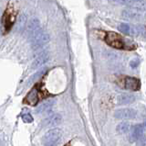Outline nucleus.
I'll use <instances>...</instances> for the list:
<instances>
[{
	"mask_svg": "<svg viewBox=\"0 0 146 146\" xmlns=\"http://www.w3.org/2000/svg\"><path fill=\"white\" fill-rule=\"evenodd\" d=\"M136 143H137V146H146V135H143Z\"/></svg>",
	"mask_w": 146,
	"mask_h": 146,
	"instance_id": "5701e85b",
	"label": "nucleus"
},
{
	"mask_svg": "<svg viewBox=\"0 0 146 146\" xmlns=\"http://www.w3.org/2000/svg\"><path fill=\"white\" fill-rule=\"evenodd\" d=\"M123 86L126 89H130L132 91H138L141 87V82L139 79L135 78V77H130V76H126L123 79Z\"/></svg>",
	"mask_w": 146,
	"mask_h": 146,
	"instance_id": "9d476101",
	"label": "nucleus"
},
{
	"mask_svg": "<svg viewBox=\"0 0 146 146\" xmlns=\"http://www.w3.org/2000/svg\"><path fill=\"white\" fill-rule=\"evenodd\" d=\"M48 70V68H43V69H41L39 71H38L36 73V74H34L33 75H32L29 80V84H31V83H34V82H36L38 79H39L40 77H42L45 74H46V72H47Z\"/></svg>",
	"mask_w": 146,
	"mask_h": 146,
	"instance_id": "6ab92c4d",
	"label": "nucleus"
},
{
	"mask_svg": "<svg viewBox=\"0 0 146 146\" xmlns=\"http://www.w3.org/2000/svg\"><path fill=\"white\" fill-rule=\"evenodd\" d=\"M40 89L39 85H36L35 87H33L30 92L26 96V98L24 99V103L30 105V106H36V103L38 102V100L40 99Z\"/></svg>",
	"mask_w": 146,
	"mask_h": 146,
	"instance_id": "39448f33",
	"label": "nucleus"
},
{
	"mask_svg": "<svg viewBox=\"0 0 146 146\" xmlns=\"http://www.w3.org/2000/svg\"><path fill=\"white\" fill-rule=\"evenodd\" d=\"M14 23V12L12 8L7 7L6 12L4 13V16L2 17V25H3V30L6 31H8L10 28L13 26Z\"/></svg>",
	"mask_w": 146,
	"mask_h": 146,
	"instance_id": "423d86ee",
	"label": "nucleus"
},
{
	"mask_svg": "<svg viewBox=\"0 0 146 146\" xmlns=\"http://www.w3.org/2000/svg\"><path fill=\"white\" fill-rule=\"evenodd\" d=\"M135 1H136V3H139V2H143V0H135Z\"/></svg>",
	"mask_w": 146,
	"mask_h": 146,
	"instance_id": "a878e982",
	"label": "nucleus"
},
{
	"mask_svg": "<svg viewBox=\"0 0 146 146\" xmlns=\"http://www.w3.org/2000/svg\"><path fill=\"white\" fill-rule=\"evenodd\" d=\"M49 60V53L48 52H42L39 55L36 57L32 63L31 68L32 69H38L40 66L45 65L46 63Z\"/></svg>",
	"mask_w": 146,
	"mask_h": 146,
	"instance_id": "f8f14e48",
	"label": "nucleus"
},
{
	"mask_svg": "<svg viewBox=\"0 0 146 146\" xmlns=\"http://www.w3.org/2000/svg\"><path fill=\"white\" fill-rule=\"evenodd\" d=\"M62 137V131L60 129L54 128L48 131L43 137L44 146H57Z\"/></svg>",
	"mask_w": 146,
	"mask_h": 146,
	"instance_id": "7ed1b4c3",
	"label": "nucleus"
},
{
	"mask_svg": "<svg viewBox=\"0 0 146 146\" xmlns=\"http://www.w3.org/2000/svg\"><path fill=\"white\" fill-rule=\"evenodd\" d=\"M48 42H49V35L46 31L42 30V29L38 30L33 37L30 38L31 48L33 51H38V50L41 49Z\"/></svg>",
	"mask_w": 146,
	"mask_h": 146,
	"instance_id": "f03ea898",
	"label": "nucleus"
},
{
	"mask_svg": "<svg viewBox=\"0 0 146 146\" xmlns=\"http://www.w3.org/2000/svg\"><path fill=\"white\" fill-rule=\"evenodd\" d=\"M27 17L26 14H22L21 16L18 17V19L17 20V22L15 23V29L17 31L20 32V31L23 30L25 27V24L27 23Z\"/></svg>",
	"mask_w": 146,
	"mask_h": 146,
	"instance_id": "dca6fc26",
	"label": "nucleus"
},
{
	"mask_svg": "<svg viewBox=\"0 0 146 146\" xmlns=\"http://www.w3.org/2000/svg\"><path fill=\"white\" fill-rule=\"evenodd\" d=\"M62 121V117L60 114L54 113L49 115L45 120H43V126L44 127H53L60 124Z\"/></svg>",
	"mask_w": 146,
	"mask_h": 146,
	"instance_id": "9b49d317",
	"label": "nucleus"
},
{
	"mask_svg": "<svg viewBox=\"0 0 146 146\" xmlns=\"http://www.w3.org/2000/svg\"><path fill=\"white\" fill-rule=\"evenodd\" d=\"M133 7L137 8L139 11H143L146 10V2H139V3H136L134 6H132Z\"/></svg>",
	"mask_w": 146,
	"mask_h": 146,
	"instance_id": "412c9836",
	"label": "nucleus"
},
{
	"mask_svg": "<svg viewBox=\"0 0 146 146\" xmlns=\"http://www.w3.org/2000/svg\"><path fill=\"white\" fill-rule=\"evenodd\" d=\"M135 99L136 98L134 95L129 93H122L117 96L116 102L118 105H127V104L133 103L135 101Z\"/></svg>",
	"mask_w": 146,
	"mask_h": 146,
	"instance_id": "ddd939ff",
	"label": "nucleus"
},
{
	"mask_svg": "<svg viewBox=\"0 0 146 146\" xmlns=\"http://www.w3.org/2000/svg\"><path fill=\"white\" fill-rule=\"evenodd\" d=\"M55 103V100L51 99V100H48V101H46L44 103H42L36 108V113H38V114H42V113H45V112H48L49 111L51 108L53 107V105Z\"/></svg>",
	"mask_w": 146,
	"mask_h": 146,
	"instance_id": "2eb2a0df",
	"label": "nucleus"
},
{
	"mask_svg": "<svg viewBox=\"0 0 146 146\" xmlns=\"http://www.w3.org/2000/svg\"><path fill=\"white\" fill-rule=\"evenodd\" d=\"M118 30L121 31V33L126 34V35H131V26L126 23H121L118 26Z\"/></svg>",
	"mask_w": 146,
	"mask_h": 146,
	"instance_id": "aec40b11",
	"label": "nucleus"
},
{
	"mask_svg": "<svg viewBox=\"0 0 146 146\" xmlns=\"http://www.w3.org/2000/svg\"><path fill=\"white\" fill-rule=\"evenodd\" d=\"M131 35H132V36H140V37H146V28L141 24L131 26Z\"/></svg>",
	"mask_w": 146,
	"mask_h": 146,
	"instance_id": "4468645a",
	"label": "nucleus"
},
{
	"mask_svg": "<svg viewBox=\"0 0 146 146\" xmlns=\"http://www.w3.org/2000/svg\"><path fill=\"white\" fill-rule=\"evenodd\" d=\"M139 65H140V60H139L138 58H135V59H133V60H131V61L130 62V66H131V68H136V67H138Z\"/></svg>",
	"mask_w": 146,
	"mask_h": 146,
	"instance_id": "b1692460",
	"label": "nucleus"
},
{
	"mask_svg": "<svg viewBox=\"0 0 146 146\" xmlns=\"http://www.w3.org/2000/svg\"><path fill=\"white\" fill-rule=\"evenodd\" d=\"M137 115L134 108H119L114 111V118L118 120H132Z\"/></svg>",
	"mask_w": 146,
	"mask_h": 146,
	"instance_id": "20e7f679",
	"label": "nucleus"
},
{
	"mask_svg": "<svg viewBox=\"0 0 146 146\" xmlns=\"http://www.w3.org/2000/svg\"><path fill=\"white\" fill-rule=\"evenodd\" d=\"M103 40L108 45H110V46H111L113 48H116V49H120V50L134 49V47H131V45H127L121 35L113 32V31H106Z\"/></svg>",
	"mask_w": 146,
	"mask_h": 146,
	"instance_id": "f257e3e1",
	"label": "nucleus"
},
{
	"mask_svg": "<svg viewBox=\"0 0 146 146\" xmlns=\"http://www.w3.org/2000/svg\"><path fill=\"white\" fill-rule=\"evenodd\" d=\"M143 127H144V129H146V120H145L144 122H143Z\"/></svg>",
	"mask_w": 146,
	"mask_h": 146,
	"instance_id": "393cba45",
	"label": "nucleus"
},
{
	"mask_svg": "<svg viewBox=\"0 0 146 146\" xmlns=\"http://www.w3.org/2000/svg\"><path fill=\"white\" fill-rule=\"evenodd\" d=\"M110 3L113 5H121V6H134L136 4L135 0H109Z\"/></svg>",
	"mask_w": 146,
	"mask_h": 146,
	"instance_id": "a211bd4d",
	"label": "nucleus"
},
{
	"mask_svg": "<svg viewBox=\"0 0 146 146\" xmlns=\"http://www.w3.org/2000/svg\"><path fill=\"white\" fill-rule=\"evenodd\" d=\"M144 127L143 124H137L133 126L131 130V133L129 135V141L131 143H135L138 141L140 138L143 136V131H144Z\"/></svg>",
	"mask_w": 146,
	"mask_h": 146,
	"instance_id": "0eeeda50",
	"label": "nucleus"
},
{
	"mask_svg": "<svg viewBox=\"0 0 146 146\" xmlns=\"http://www.w3.org/2000/svg\"><path fill=\"white\" fill-rule=\"evenodd\" d=\"M121 16L123 19H126L129 20H138L141 19V14L137 8L132 7H129V8H126L124 10H122Z\"/></svg>",
	"mask_w": 146,
	"mask_h": 146,
	"instance_id": "6e6552de",
	"label": "nucleus"
},
{
	"mask_svg": "<svg viewBox=\"0 0 146 146\" xmlns=\"http://www.w3.org/2000/svg\"><path fill=\"white\" fill-rule=\"evenodd\" d=\"M22 120L24 122L26 123H31L32 121H33V117H32L30 114H23V115L21 116Z\"/></svg>",
	"mask_w": 146,
	"mask_h": 146,
	"instance_id": "4be33fe9",
	"label": "nucleus"
},
{
	"mask_svg": "<svg viewBox=\"0 0 146 146\" xmlns=\"http://www.w3.org/2000/svg\"><path fill=\"white\" fill-rule=\"evenodd\" d=\"M40 30H41V26H40L39 20L36 17H31L29 20V23L27 25V34H29V38L30 39L31 37H33V36Z\"/></svg>",
	"mask_w": 146,
	"mask_h": 146,
	"instance_id": "1a4fd4ad",
	"label": "nucleus"
},
{
	"mask_svg": "<svg viewBox=\"0 0 146 146\" xmlns=\"http://www.w3.org/2000/svg\"><path fill=\"white\" fill-rule=\"evenodd\" d=\"M116 131L118 133L120 134H126L127 132H129L131 131V124L129 122H121L120 124H118L116 127Z\"/></svg>",
	"mask_w": 146,
	"mask_h": 146,
	"instance_id": "f3484780",
	"label": "nucleus"
}]
</instances>
